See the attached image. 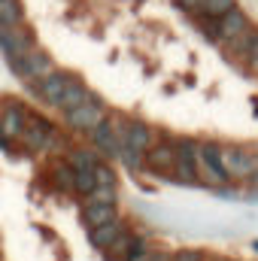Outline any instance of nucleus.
<instances>
[{
  "instance_id": "f257e3e1",
  "label": "nucleus",
  "mask_w": 258,
  "mask_h": 261,
  "mask_svg": "<svg viewBox=\"0 0 258 261\" xmlns=\"http://www.w3.org/2000/svg\"><path fill=\"white\" fill-rule=\"evenodd\" d=\"M37 34L28 28V24H18V28H0V52L3 58L9 61V67L18 73L21 64L28 61L31 52H37Z\"/></svg>"
},
{
  "instance_id": "f03ea898",
  "label": "nucleus",
  "mask_w": 258,
  "mask_h": 261,
  "mask_svg": "<svg viewBox=\"0 0 258 261\" xmlns=\"http://www.w3.org/2000/svg\"><path fill=\"white\" fill-rule=\"evenodd\" d=\"M194 167H197L200 182H207V186L222 189L225 182H231L228 173H225V167H222V146H219V143H210V140H207V143H197Z\"/></svg>"
},
{
  "instance_id": "7ed1b4c3",
  "label": "nucleus",
  "mask_w": 258,
  "mask_h": 261,
  "mask_svg": "<svg viewBox=\"0 0 258 261\" xmlns=\"http://www.w3.org/2000/svg\"><path fill=\"white\" fill-rule=\"evenodd\" d=\"M222 167L231 182L252 179V173L258 170V155L240 149V146H222Z\"/></svg>"
},
{
  "instance_id": "20e7f679",
  "label": "nucleus",
  "mask_w": 258,
  "mask_h": 261,
  "mask_svg": "<svg viewBox=\"0 0 258 261\" xmlns=\"http://www.w3.org/2000/svg\"><path fill=\"white\" fill-rule=\"evenodd\" d=\"M64 122H67V128L73 130V134H91L100 122H107V107H104V103H100V97L94 94V97H91V100H85L82 107L70 110Z\"/></svg>"
},
{
  "instance_id": "39448f33",
  "label": "nucleus",
  "mask_w": 258,
  "mask_h": 261,
  "mask_svg": "<svg viewBox=\"0 0 258 261\" xmlns=\"http://www.w3.org/2000/svg\"><path fill=\"white\" fill-rule=\"evenodd\" d=\"M21 143H24L31 152H46V149H52V143H58V130L52 128L49 119L31 116V119H28V128L21 134Z\"/></svg>"
},
{
  "instance_id": "423d86ee",
  "label": "nucleus",
  "mask_w": 258,
  "mask_h": 261,
  "mask_svg": "<svg viewBox=\"0 0 258 261\" xmlns=\"http://www.w3.org/2000/svg\"><path fill=\"white\" fill-rule=\"evenodd\" d=\"M55 70H58V67H55V61H52V55L43 52V49H37V52L28 55V61L21 64V70H18L15 76H18L24 85H34V88H37V85H40L43 79H49Z\"/></svg>"
},
{
  "instance_id": "0eeeda50",
  "label": "nucleus",
  "mask_w": 258,
  "mask_h": 261,
  "mask_svg": "<svg viewBox=\"0 0 258 261\" xmlns=\"http://www.w3.org/2000/svg\"><path fill=\"white\" fill-rule=\"evenodd\" d=\"M0 119H3V137H6V140H21L31 113H28L18 100H6L3 110H0Z\"/></svg>"
},
{
  "instance_id": "6e6552de",
  "label": "nucleus",
  "mask_w": 258,
  "mask_h": 261,
  "mask_svg": "<svg viewBox=\"0 0 258 261\" xmlns=\"http://www.w3.org/2000/svg\"><path fill=\"white\" fill-rule=\"evenodd\" d=\"M88 137H91V146H94L100 155H107V158H119V155H122V149H125V143L119 140V134H116V128H113L110 116H107V122H100V125L91 130Z\"/></svg>"
},
{
  "instance_id": "1a4fd4ad",
  "label": "nucleus",
  "mask_w": 258,
  "mask_h": 261,
  "mask_svg": "<svg viewBox=\"0 0 258 261\" xmlns=\"http://www.w3.org/2000/svg\"><path fill=\"white\" fill-rule=\"evenodd\" d=\"M73 79H76L73 73H67V70H55L49 79H43V82L37 85L40 100H43V103H49V107L55 110V107H58V100H61V94L67 91V85H70Z\"/></svg>"
},
{
  "instance_id": "9d476101",
  "label": "nucleus",
  "mask_w": 258,
  "mask_h": 261,
  "mask_svg": "<svg viewBox=\"0 0 258 261\" xmlns=\"http://www.w3.org/2000/svg\"><path fill=\"white\" fill-rule=\"evenodd\" d=\"M252 24H249V15L243 12V9H231L228 15H222L219 21H216V37L219 40H225V43H234L240 34H246Z\"/></svg>"
},
{
  "instance_id": "9b49d317",
  "label": "nucleus",
  "mask_w": 258,
  "mask_h": 261,
  "mask_svg": "<svg viewBox=\"0 0 258 261\" xmlns=\"http://www.w3.org/2000/svg\"><path fill=\"white\" fill-rule=\"evenodd\" d=\"M146 167L158 173H173L176 167V143H155L146 152Z\"/></svg>"
},
{
  "instance_id": "f8f14e48",
  "label": "nucleus",
  "mask_w": 258,
  "mask_h": 261,
  "mask_svg": "<svg viewBox=\"0 0 258 261\" xmlns=\"http://www.w3.org/2000/svg\"><path fill=\"white\" fill-rule=\"evenodd\" d=\"M125 146L134 149V152H140V155H146L152 146H155V130L149 128L146 122H140V119H131L128 122V137H125Z\"/></svg>"
},
{
  "instance_id": "ddd939ff",
  "label": "nucleus",
  "mask_w": 258,
  "mask_h": 261,
  "mask_svg": "<svg viewBox=\"0 0 258 261\" xmlns=\"http://www.w3.org/2000/svg\"><path fill=\"white\" fill-rule=\"evenodd\" d=\"M113 219H119V213L110 203H85V210H82V225L88 231H94V228H100V225H107Z\"/></svg>"
},
{
  "instance_id": "4468645a",
  "label": "nucleus",
  "mask_w": 258,
  "mask_h": 261,
  "mask_svg": "<svg viewBox=\"0 0 258 261\" xmlns=\"http://www.w3.org/2000/svg\"><path fill=\"white\" fill-rule=\"evenodd\" d=\"M91 97H94V94L88 91V85H85V82H79V79H73V82L67 85V91L61 94V100H58V107H55V110H61V113L67 116L70 110L82 107V103H85V100H91Z\"/></svg>"
},
{
  "instance_id": "2eb2a0df",
  "label": "nucleus",
  "mask_w": 258,
  "mask_h": 261,
  "mask_svg": "<svg viewBox=\"0 0 258 261\" xmlns=\"http://www.w3.org/2000/svg\"><path fill=\"white\" fill-rule=\"evenodd\" d=\"M100 152L94 149V146H73L70 152H67V164L73 167V170H94L97 164H100V158H97Z\"/></svg>"
},
{
  "instance_id": "dca6fc26",
  "label": "nucleus",
  "mask_w": 258,
  "mask_h": 261,
  "mask_svg": "<svg viewBox=\"0 0 258 261\" xmlns=\"http://www.w3.org/2000/svg\"><path fill=\"white\" fill-rule=\"evenodd\" d=\"M122 231H125V222H122V219H113V222H107V225H100V228L88 231V234H91V246L104 252V249H107V246L122 234Z\"/></svg>"
},
{
  "instance_id": "f3484780",
  "label": "nucleus",
  "mask_w": 258,
  "mask_h": 261,
  "mask_svg": "<svg viewBox=\"0 0 258 261\" xmlns=\"http://www.w3.org/2000/svg\"><path fill=\"white\" fill-rule=\"evenodd\" d=\"M134 240H137V234L131 231V228H125L107 249H104V255L107 258H113V261H125L128 258V252H131V246H134Z\"/></svg>"
},
{
  "instance_id": "a211bd4d",
  "label": "nucleus",
  "mask_w": 258,
  "mask_h": 261,
  "mask_svg": "<svg viewBox=\"0 0 258 261\" xmlns=\"http://www.w3.org/2000/svg\"><path fill=\"white\" fill-rule=\"evenodd\" d=\"M18 24H24L21 0H0V28H18Z\"/></svg>"
},
{
  "instance_id": "6ab92c4d",
  "label": "nucleus",
  "mask_w": 258,
  "mask_h": 261,
  "mask_svg": "<svg viewBox=\"0 0 258 261\" xmlns=\"http://www.w3.org/2000/svg\"><path fill=\"white\" fill-rule=\"evenodd\" d=\"M52 176H55V182H58L61 192L76 195V170H73L67 161H55V164H52Z\"/></svg>"
},
{
  "instance_id": "aec40b11",
  "label": "nucleus",
  "mask_w": 258,
  "mask_h": 261,
  "mask_svg": "<svg viewBox=\"0 0 258 261\" xmlns=\"http://www.w3.org/2000/svg\"><path fill=\"white\" fill-rule=\"evenodd\" d=\"M231 9H237V0H203L200 3V18H216L219 21Z\"/></svg>"
},
{
  "instance_id": "412c9836",
  "label": "nucleus",
  "mask_w": 258,
  "mask_h": 261,
  "mask_svg": "<svg viewBox=\"0 0 258 261\" xmlns=\"http://www.w3.org/2000/svg\"><path fill=\"white\" fill-rule=\"evenodd\" d=\"M255 40H258V28H249L246 34H240V37L231 43V55H234V58H249Z\"/></svg>"
},
{
  "instance_id": "4be33fe9",
  "label": "nucleus",
  "mask_w": 258,
  "mask_h": 261,
  "mask_svg": "<svg viewBox=\"0 0 258 261\" xmlns=\"http://www.w3.org/2000/svg\"><path fill=\"white\" fill-rule=\"evenodd\" d=\"M116 200H119L116 186H94L91 195H88V203H110V206H116Z\"/></svg>"
},
{
  "instance_id": "5701e85b",
  "label": "nucleus",
  "mask_w": 258,
  "mask_h": 261,
  "mask_svg": "<svg viewBox=\"0 0 258 261\" xmlns=\"http://www.w3.org/2000/svg\"><path fill=\"white\" fill-rule=\"evenodd\" d=\"M119 158H122V161L128 164L131 170H143V167H146V155H140V152H134V149H128V146L122 149V155H119Z\"/></svg>"
},
{
  "instance_id": "b1692460",
  "label": "nucleus",
  "mask_w": 258,
  "mask_h": 261,
  "mask_svg": "<svg viewBox=\"0 0 258 261\" xmlns=\"http://www.w3.org/2000/svg\"><path fill=\"white\" fill-rule=\"evenodd\" d=\"M94 182H97V186H116V173H113V167L97 164V167H94Z\"/></svg>"
},
{
  "instance_id": "393cba45",
  "label": "nucleus",
  "mask_w": 258,
  "mask_h": 261,
  "mask_svg": "<svg viewBox=\"0 0 258 261\" xmlns=\"http://www.w3.org/2000/svg\"><path fill=\"white\" fill-rule=\"evenodd\" d=\"M170 261H207V255L200 249H179L170 255Z\"/></svg>"
},
{
  "instance_id": "a878e982",
  "label": "nucleus",
  "mask_w": 258,
  "mask_h": 261,
  "mask_svg": "<svg viewBox=\"0 0 258 261\" xmlns=\"http://www.w3.org/2000/svg\"><path fill=\"white\" fill-rule=\"evenodd\" d=\"M173 3H176V9H183V12L200 15V3H203V0H173Z\"/></svg>"
},
{
  "instance_id": "bb28decb",
  "label": "nucleus",
  "mask_w": 258,
  "mask_h": 261,
  "mask_svg": "<svg viewBox=\"0 0 258 261\" xmlns=\"http://www.w3.org/2000/svg\"><path fill=\"white\" fill-rule=\"evenodd\" d=\"M140 261H170V255H164V252H146Z\"/></svg>"
},
{
  "instance_id": "cd10ccee",
  "label": "nucleus",
  "mask_w": 258,
  "mask_h": 261,
  "mask_svg": "<svg viewBox=\"0 0 258 261\" xmlns=\"http://www.w3.org/2000/svg\"><path fill=\"white\" fill-rule=\"evenodd\" d=\"M246 61H249L252 70H258V40H255V46H252V52H249V58H246Z\"/></svg>"
},
{
  "instance_id": "c85d7f7f",
  "label": "nucleus",
  "mask_w": 258,
  "mask_h": 261,
  "mask_svg": "<svg viewBox=\"0 0 258 261\" xmlns=\"http://www.w3.org/2000/svg\"><path fill=\"white\" fill-rule=\"evenodd\" d=\"M249 182H252V189H258V170L252 173V179H249Z\"/></svg>"
},
{
  "instance_id": "c756f323",
  "label": "nucleus",
  "mask_w": 258,
  "mask_h": 261,
  "mask_svg": "<svg viewBox=\"0 0 258 261\" xmlns=\"http://www.w3.org/2000/svg\"><path fill=\"white\" fill-rule=\"evenodd\" d=\"M252 249H255V252H258V240H252Z\"/></svg>"
},
{
  "instance_id": "7c9ffc66",
  "label": "nucleus",
  "mask_w": 258,
  "mask_h": 261,
  "mask_svg": "<svg viewBox=\"0 0 258 261\" xmlns=\"http://www.w3.org/2000/svg\"><path fill=\"white\" fill-rule=\"evenodd\" d=\"M0 137H3V119H0Z\"/></svg>"
},
{
  "instance_id": "2f4dec72",
  "label": "nucleus",
  "mask_w": 258,
  "mask_h": 261,
  "mask_svg": "<svg viewBox=\"0 0 258 261\" xmlns=\"http://www.w3.org/2000/svg\"><path fill=\"white\" fill-rule=\"evenodd\" d=\"M216 261H231V258H216Z\"/></svg>"
}]
</instances>
